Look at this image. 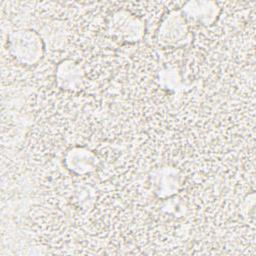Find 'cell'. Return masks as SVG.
Listing matches in <instances>:
<instances>
[{
	"label": "cell",
	"instance_id": "1",
	"mask_svg": "<svg viewBox=\"0 0 256 256\" xmlns=\"http://www.w3.org/2000/svg\"><path fill=\"white\" fill-rule=\"evenodd\" d=\"M8 47L15 60L24 65H34L44 55V40L31 29H19L10 33Z\"/></svg>",
	"mask_w": 256,
	"mask_h": 256
},
{
	"label": "cell",
	"instance_id": "2",
	"mask_svg": "<svg viewBox=\"0 0 256 256\" xmlns=\"http://www.w3.org/2000/svg\"><path fill=\"white\" fill-rule=\"evenodd\" d=\"M107 28L112 37L128 43L141 40L145 31L143 20L127 10L114 12L108 21Z\"/></svg>",
	"mask_w": 256,
	"mask_h": 256
},
{
	"label": "cell",
	"instance_id": "3",
	"mask_svg": "<svg viewBox=\"0 0 256 256\" xmlns=\"http://www.w3.org/2000/svg\"><path fill=\"white\" fill-rule=\"evenodd\" d=\"M189 38L187 20L181 10L171 11L161 22L158 32V42L163 46L184 45Z\"/></svg>",
	"mask_w": 256,
	"mask_h": 256
},
{
	"label": "cell",
	"instance_id": "4",
	"mask_svg": "<svg viewBox=\"0 0 256 256\" xmlns=\"http://www.w3.org/2000/svg\"><path fill=\"white\" fill-rule=\"evenodd\" d=\"M184 182L182 172L172 166L155 168L150 173V183L153 192L160 198L166 199L177 194Z\"/></svg>",
	"mask_w": 256,
	"mask_h": 256
},
{
	"label": "cell",
	"instance_id": "5",
	"mask_svg": "<svg viewBox=\"0 0 256 256\" xmlns=\"http://www.w3.org/2000/svg\"><path fill=\"white\" fill-rule=\"evenodd\" d=\"M55 77L58 87L70 92L80 91L85 82L84 70L74 60H63L59 63Z\"/></svg>",
	"mask_w": 256,
	"mask_h": 256
},
{
	"label": "cell",
	"instance_id": "6",
	"mask_svg": "<svg viewBox=\"0 0 256 256\" xmlns=\"http://www.w3.org/2000/svg\"><path fill=\"white\" fill-rule=\"evenodd\" d=\"M66 167L76 175H86L94 172L99 163L98 157L86 147H73L64 157Z\"/></svg>",
	"mask_w": 256,
	"mask_h": 256
},
{
	"label": "cell",
	"instance_id": "7",
	"mask_svg": "<svg viewBox=\"0 0 256 256\" xmlns=\"http://www.w3.org/2000/svg\"><path fill=\"white\" fill-rule=\"evenodd\" d=\"M186 20L203 26H211L220 14L217 3L212 1H191L181 9Z\"/></svg>",
	"mask_w": 256,
	"mask_h": 256
}]
</instances>
